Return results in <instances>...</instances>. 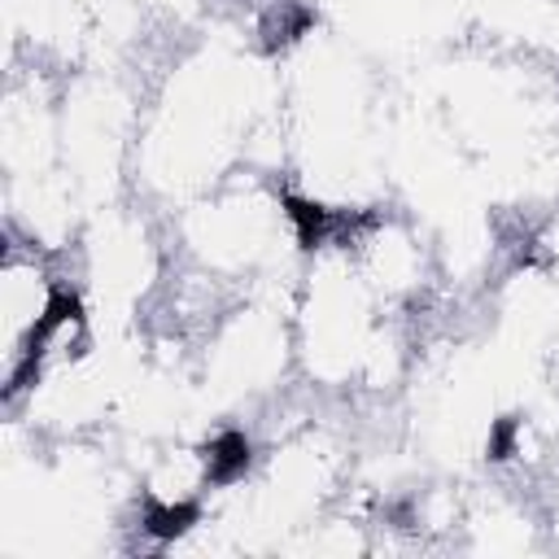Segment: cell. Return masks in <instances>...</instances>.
<instances>
[{
  "label": "cell",
  "mask_w": 559,
  "mask_h": 559,
  "mask_svg": "<svg viewBox=\"0 0 559 559\" xmlns=\"http://www.w3.org/2000/svg\"><path fill=\"white\" fill-rule=\"evenodd\" d=\"M70 284L57 275V262L48 245L35 240H9L0 262V345H4V384L22 371L39 328L48 323L52 306L61 301Z\"/></svg>",
  "instance_id": "obj_1"
}]
</instances>
